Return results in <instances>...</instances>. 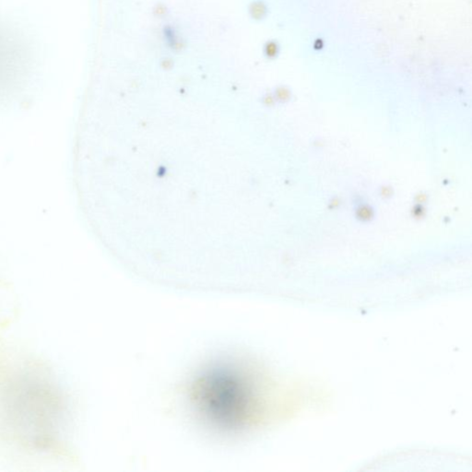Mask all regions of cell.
<instances>
[{
	"label": "cell",
	"instance_id": "obj_8",
	"mask_svg": "<svg viewBox=\"0 0 472 472\" xmlns=\"http://www.w3.org/2000/svg\"><path fill=\"white\" fill-rule=\"evenodd\" d=\"M380 195H381L382 198L385 199V200L390 199L392 197V189L390 187H384V188H381Z\"/></svg>",
	"mask_w": 472,
	"mask_h": 472
},
{
	"label": "cell",
	"instance_id": "obj_2",
	"mask_svg": "<svg viewBox=\"0 0 472 472\" xmlns=\"http://www.w3.org/2000/svg\"><path fill=\"white\" fill-rule=\"evenodd\" d=\"M26 375L6 392L7 420L22 441L44 450L59 440L66 421L65 400L41 376Z\"/></svg>",
	"mask_w": 472,
	"mask_h": 472
},
{
	"label": "cell",
	"instance_id": "obj_4",
	"mask_svg": "<svg viewBox=\"0 0 472 472\" xmlns=\"http://www.w3.org/2000/svg\"><path fill=\"white\" fill-rule=\"evenodd\" d=\"M355 217L359 222L366 224L375 218V210L366 203H361L355 209Z\"/></svg>",
	"mask_w": 472,
	"mask_h": 472
},
{
	"label": "cell",
	"instance_id": "obj_1",
	"mask_svg": "<svg viewBox=\"0 0 472 472\" xmlns=\"http://www.w3.org/2000/svg\"><path fill=\"white\" fill-rule=\"evenodd\" d=\"M259 376L245 363L222 360L209 364L191 385L190 400L198 416L212 429L240 434L265 413Z\"/></svg>",
	"mask_w": 472,
	"mask_h": 472
},
{
	"label": "cell",
	"instance_id": "obj_5",
	"mask_svg": "<svg viewBox=\"0 0 472 472\" xmlns=\"http://www.w3.org/2000/svg\"><path fill=\"white\" fill-rule=\"evenodd\" d=\"M249 12L254 19H261L266 15V6L260 1H256L249 7Z\"/></svg>",
	"mask_w": 472,
	"mask_h": 472
},
{
	"label": "cell",
	"instance_id": "obj_7",
	"mask_svg": "<svg viewBox=\"0 0 472 472\" xmlns=\"http://www.w3.org/2000/svg\"><path fill=\"white\" fill-rule=\"evenodd\" d=\"M277 95H278V99L280 102H287L290 99V92L287 90H284V89L278 90Z\"/></svg>",
	"mask_w": 472,
	"mask_h": 472
},
{
	"label": "cell",
	"instance_id": "obj_3",
	"mask_svg": "<svg viewBox=\"0 0 472 472\" xmlns=\"http://www.w3.org/2000/svg\"><path fill=\"white\" fill-rule=\"evenodd\" d=\"M0 44H3V43H0ZM3 47H6V45H4ZM7 51H8L7 49L0 50V52H7ZM10 51H13V50H10ZM0 59H5V58H0ZM15 73L16 71L13 69L0 66V99L6 94V91L8 92V89L11 88Z\"/></svg>",
	"mask_w": 472,
	"mask_h": 472
},
{
	"label": "cell",
	"instance_id": "obj_6",
	"mask_svg": "<svg viewBox=\"0 0 472 472\" xmlns=\"http://www.w3.org/2000/svg\"><path fill=\"white\" fill-rule=\"evenodd\" d=\"M265 52H266V55L268 57H273L276 55V53L278 52V49H277V45L274 43V42H268L266 45V48H265Z\"/></svg>",
	"mask_w": 472,
	"mask_h": 472
}]
</instances>
